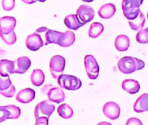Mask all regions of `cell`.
I'll return each mask as SVG.
<instances>
[{
	"mask_svg": "<svg viewBox=\"0 0 148 125\" xmlns=\"http://www.w3.org/2000/svg\"><path fill=\"white\" fill-rule=\"evenodd\" d=\"M37 33L45 32V45L55 43L62 48H68L72 46L75 41V34L71 30H66L62 33L58 30L49 29L47 27H40L36 30Z\"/></svg>",
	"mask_w": 148,
	"mask_h": 125,
	"instance_id": "obj_1",
	"label": "cell"
},
{
	"mask_svg": "<svg viewBox=\"0 0 148 125\" xmlns=\"http://www.w3.org/2000/svg\"><path fill=\"white\" fill-rule=\"evenodd\" d=\"M16 19L13 16H3L0 19V36L8 45H12L16 41L14 29Z\"/></svg>",
	"mask_w": 148,
	"mask_h": 125,
	"instance_id": "obj_2",
	"label": "cell"
},
{
	"mask_svg": "<svg viewBox=\"0 0 148 125\" xmlns=\"http://www.w3.org/2000/svg\"><path fill=\"white\" fill-rule=\"evenodd\" d=\"M117 66L120 72L125 74H130L137 70H143L145 67V62L136 57H124L119 59Z\"/></svg>",
	"mask_w": 148,
	"mask_h": 125,
	"instance_id": "obj_3",
	"label": "cell"
},
{
	"mask_svg": "<svg viewBox=\"0 0 148 125\" xmlns=\"http://www.w3.org/2000/svg\"><path fill=\"white\" fill-rule=\"evenodd\" d=\"M143 0H122V11L124 16L129 20L136 19L140 14V6Z\"/></svg>",
	"mask_w": 148,
	"mask_h": 125,
	"instance_id": "obj_4",
	"label": "cell"
},
{
	"mask_svg": "<svg viewBox=\"0 0 148 125\" xmlns=\"http://www.w3.org/2000/svg\"><path fill=\"white\" fill-rule=\"evenodd\" d=\"M58 83L62 88L70 91L78 90L82 86V81L79 78L74 75L65 74H62L58 77Z\"/></svg>",
	"mask_w": 148,
	"mask_h": 125,
	"instance_id": "obj_5",
	"label": "cell"
},
{
	"mask_svg": "<svg viewBox=\"0 0 148 125\" xmlns=\"http://www.w3.org/2000/svg\"><path fill=\"white\" fill-rule=\"evenodd\" d=\"M66 66V59L61 55H55L51 58L49 62L50 72L53 79H58Z\"/></svg>",
	"mask_w": 148,
	"mask_h": 125,
	"instance_id": "obj_6",
	"label": "cell"
},
{
	"mask_svg": "<svg viewBox=\"0 0 148 125\" xmlns=\"http://www.w3.org/2000/svg\"><path fill=\"white\" fill-rule=\"evenodd\" d=\"M43 93H46L48 101L54 103H62L65 100V92L62 87H53L52 85H45L41 88Z\"/></svg>",
	"mask_w": 148,
	"mask_h": 125,
	"instance_id": "obj_7",
	"label": "cell"
},
{
	"mask_svg": "<svg viewBox=\"0 0 148 125\" xmlns=\"http://www.w3.org/2000/svg\"><path fill=\"white\" fill-rule=\"evenodd\" d=\"M84 67L87 75L92 80L97 79L99 75V65L92 55H86L84 57Z\"/></svg>",
	"mask_w": 148,
	"mask_h": 125,
	"instance_id": "obj_8",
	"label": "cell"
},
{
	"mask_svg": "<svg viewBox=\"0 0 148 125\" xmlns=\"http://www.w3.org/2000/svg\"><path fill=\"white\" fill-rule=\"evenodd\" d=\"M55 111V106L52 101H43L37 104L34 108V117L39 119L42 117L49 118Z\"/></svg>",
	"mask_w": 148,
	"mask_h": 125,
	"instance_id": "obj_9",
	"label": "cell"
},
{
	"mask_svg": "<svg viewBox=\"0 0 148 125\" xmlns=\"http://www.w3.org/2000/svg\"><path fill=\"white\" fill-rule=\"evenodd\" d=\"M0 122L2 123L8 119H18L21 115V109L15 105L3 106L0 107Z\"/></svg>",
	"mask_w": 148,
	"mask_h": 125,
	"instance_id": "obj_10",
	"label": "cell"
},
{
	"mask_svg": "<svg viewBox=\"0 0 148 125\" xmlns=\"http://www.w3.org/2000/svg\"><path fill=\"white\" fill-rule=\"evenodd\" d=\"M76 15L79 20L84 24V25L90 22L94 18L95 12L93 8L88 4L80 5L76 11Z\"/></svg>",
	"mask_w": 148,
	"mask_h": 125,
	"instance_id": "obj_11",
	"label": "cell"
},
{
	"mask_svg": "<svg viewBox=\"0 0 148 125\" xmlns=\"http://www.w3.org/2000/svg\"><path fill=\"white\" fill-rule=\"evenodd\" d=\"M103 113L108 119L115 120L120 115V107L114 101H108L103 106Z\"/></svg>",
	"mask_w": 148,
	"mask_h": 125,
	"instance_id": "obj_12",
	"label": "cell"
},
{
	"mask_svg": "<svg viewBox=\"0 0 148 125\" xmlns=\"http://www.w3.org/2000/svg\"><path fill=\"white\" fill-rule=\"evenodd\" d=\"M0 92L5 97H12L16 93V88L13 86L9 77H1Z\"/></svg>",
	"mask_w": 148,
	"mask_h": 125,
	"instance_id": "obj_13",
	"label": "cell"
},
{
	"mask_svg": "<svg viewBox=\"0 0 148 125\" xmlns=\"http://www.w3.org/2000/svg\"><path fill=\"white\" fill-rule=\"evenodd\" d=\"M44 43L40 34L35 32L34 34H29V36L25 39V46L30 51L35 52L38 50L40 48H42Z\"/></svg>",
	"mask_w": 148,
	"mask_h": 125,
	"instance_id": "obj_14",
	"label": "cell"
},
{
	"mask_svg": "<svg viewBox=\"0 0 148 125\" xmlns=\"http://www.w3.org/2000/svg\"><path fill=\"white\" fill-rule=\"evenodd\" d=\"M15 74H23L26 72L31 66V61L27 57H20L14 61Z\"/></svg>",
	"mask_w": 148,
	"mask_h": 125,
	"instance_id": "obj_15",
	"label": "cell"
},
{
	"mask_svg": "<svg viewBox=\"0 0 148 125\" xmlns=\"http://www.w3.org/2000/svg\"><path fill=\"white\" fill-rule=\"evenodd\" d=\"M35 98V91L32 88H24L17 93L16 96V100L20 103L28 104Z\"/></svg>",
	"mask_w": 148,
	"mask_h": 125,
	"instance_id": "obj_16",
	"label": "cell"
},
{
	"mask_svg": "<svg viewBox=\"0 0 148 125\" xmlns=\"http://www.w3.org/2000/svg\"><path fill=\"white\" fill-rule=\"evenodd\" d=\"M15 74L14 61L3 59L0 61V75L1 77H8L10 74Z\"/></svg>",
	"mask_w": 148,
	"mask_h": 125,
	"instance_id": "obj_17",
	"label": "cell"
},
{
	"mask_svg": "<svg viewBox=\"0 0 148 125\" xmlns=\"http://www.w3.org/2000/svg\"><path fill=\"white\" fill-rule=\"evenodd\" d=\"M116 12V8L113 3H105L98 10V16L101 19H110Z\"/></svg>",
	"mask_w": 148,
	"mask_h": 125,
	"instance_id": "obj_18",
	"label": "cell"
},
{
	"mask_svg": "<svg viewBox=\"0 0 148 125\" xmlns=\"http://www.w3.org/2000/svg\"><path fill=\"white\" fill-rule=\"evenodd\" d=\"M64 24L68 29H70V30H76L84 25L79 19L78 16L75 14L67 15L64 19Z\"/></svg>",
	"mask_w": 148,
	"mask_h": 125,
	"instance_id": "obj_19",
	"label": "cell"
},
{
	"mask_svg": "<svg viewBox=\"0 0 148 125\" xmlns=\"http://www.w3.org/2000/svg\"><path fill=\"white\" fill-rule=\"evenodd\" d=\"M134 110L137 113L148 111V93H143L139 96L134 105Z\"/></svg>",
	"mask_w": 148,
	"mask_h": 125,
	"instance_id": "obj_20",
	"label": "cell"
},
{
	"mask_svg": "<svg viewBox=\"0 0 148 125\" xmlns=\"http://www.w3.org/2000/svg\"><path fill=\"white\" fill-rule=\"evenodd\" d=\"M122 88L129 94H136L140 90V83L135 79H125L122 82Z\"/></svg>",
	"mask_w": 148,
	"mask_h": 125,
	"instance_id": "obj_21",
	"label": "cell"
},
{
	"mask_svg": "<svg viewBox=\"0 0 148 125\" xmlns=\"http://www.w3.org/2000/svg\"><path fill=\"white\" fill-rule=\"evenodd\" d=\"M115 48L119 52H125L130 46V39L127 35L119 34L115 38Z\"/></svg>",
	"mask_w": 148,
	"mask_h": 125,
	"instance_id": "obj_22",
	"label": "cell"
},
{
	"mask_svg": "<svg viewBox=\"0 0 148 125\" xmlns=\"http://www.w3.org/2000/svg\"><path fill=\"white\" fill-rule=\"evenodd\" d=\"M44 79H45V75H44L42 70L36 69V70H34L31 73L30 81H31V83L34 86H42L44 83Z\"/></svg>",
	"mask_w": 148,
	"mask_h": 125,
	"instance_id": "obj_23",
	"label": "cell"
},
{
	"mask_svg": "<svg viewBox=\"0 0 148 125\" xmlns=\"http://www.w3.org/2000/svg\"><path fill=\"white\" fill-rule=\"evenodd\" d=\"M104 31V25L100 22H92L89 26L88 36L92 39L99 37Z\"/></svg>",
	"mask_w": 148,
	"mask_h": 125,
	"instance_id": "obj_24",
	"label": "cell"
},
{
	"mask_svg": "<svg viewBox=\"0 0 148 125\" xmlns=\"http://www.w3.org/2000/svg\"><path fill=\"white\" fill-rule=\"evenodd\" d=\"M58 113L59 115L63 119H70L74 115V111L71 106H70L68 104L63 103L58 107Z\"/></svg>",
	"mask_w": 148,
	"mask_h": 125,
	"instance_id": "obj_25",
	"label": "cell"
},
{
	"mask_svg": "<svg viewBox=\"0 0 148 125\" xmlns=\"http://www.w3.org/2000/svg\"><path fill=\"white\" fill-rule=\"evenodd\" d=\"M145 16L141 12L139 16L136 18V19L133 20H129V25L130 28L133 30H141L142 28H143L144 25H145Z\"/></svg>",
	"mask_w": 148,
	"mask_h": 125,
	"instance_id": "obj_26",
	"label": "cell"
},
{
	"mask_svg": "<svg viewBox=\"0 0 148 125\" xmlns=\"http://www.w3.org/2000/svg\"><path fill=\"white\" fill-rule=\"evenodd\" d=\"M136 40L139 43H148V28L139 30L136 35Z\"/></svg>",
	"mask_w": 148,
	"mask_h": 125,
	"instance_id": "obj_27",
	"label": "cell"
},
{
	"mask_svg": "<svg viewBox=\"0 0 148 125\" xmlns=\"http://www.w3.org/2000/svg\"><path fill=\"white\" fill-rule=\"evenodd\" d=\"M2 7L6 12L12 11L15 7V0H2Z\"/></svg>",
	"mask_w": 148,
	"mask_h": 125,
	"instance_id": "obj_28",
	"label": "cell"
},
{
	"mask_svg": "<svg viewBox=\"0 0 148 125\" xmlns=\"http://www.w3.org/2000/svg\"><path fill=\"white\" fill-rule=\"evenodd\" d=\"M125 125H143V123L138 118L133 117V118H129V120L126 121Z\"/></svg>",
	"mask_w": 148,
	"mask_h": 125,
	"instance_id": "obj_29",
	"label": "cell"
},
{
	"mask_svg": "<svg viewBox=\"0 0 148 125\" xmlns=\"http://www.w3.org/2000/svg\"><path fill=\"white\" fill-rule=\"evenodd\" d=\"M34 125H48V118L42 117V118L37 119Z\"/></svg>",
	"mask_w": 148,
	"mask_h": 125,
	"instance_id": "obj_30",
	"label": "cell"
},
{
	"mask_svg": "<svg viewBox=\"0 0 148 125\" xmlns=\"http://www.w3.org/2000/svg\"><path fill=\"white\" fill-rule=\"evenodd\" d=\"M25 4H33L36 2H40V3H44L46 2V0H21Z\"/></svg>",
	"mask_w": 148,
	"mask_h": 125,
	"instance_id": "obj_31",
	"label": "cell"
},
{
	"mask_svg": "<svg viewBox=\"0 0 148 125\" xmlns=\"http://www.w3.org/2000/svg\"><path fill=\"white\" fill-rule=\"evenodd\" d=\"M97 125H112L110 123H108V122H100V123H98Z\"/></svg>",
	"mask_w": 148,
	"mask_h": 125,
	"instance_id": "obj_32",
	"label": "cell"
},
{
	"mask_svg": "<svg viewBox=\"0 0 148 125\" xmlns=\"http://www.w3.org/2000/svg\"><path fill=\"white\" fill-rule=\"evenodd\" d=\"M83 2H85V3H92V2H93L94 0H82Z\"/></svg>",
	"mask_w": 148,
	"mask_h": 125,
	"instance_id": "obj_33",
	"label": "cell"
},
{
	"mask_svg": "<svg viewBox=\"0 0 148 125\" xmlns=\"http://www.w3.org/2000/svg\"><path fill=\"white\" fill-rule=\"evenodd\" d=\"M147 20H148V12H147Z\"/></svg>",
	"mask_w": 148,
	"mask_h": 125,
	"instance_id": "obj_34",
	"label": "cell"
}]
</instances>
